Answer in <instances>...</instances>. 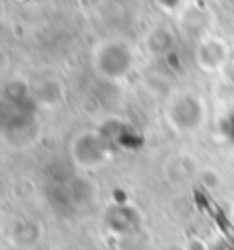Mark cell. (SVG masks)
I'll return each mask as SVG.
<instances>
[{"label":"cell","instance_id":"cell-1","mask_svg":"<svg viewBox=\"0 0 234 250\" xmlns=\"http://www.w3.org/2000/svg\"><path fill=\"white\" fill-rule=\"evenodd\" d=\"M230 138H232V142H234V117H232V121H230Z\"/></svg>","mask_w":234,"mask_h":250}]
</instances>
